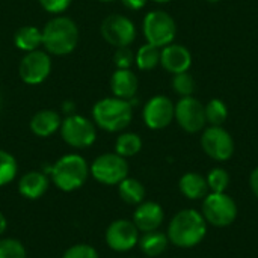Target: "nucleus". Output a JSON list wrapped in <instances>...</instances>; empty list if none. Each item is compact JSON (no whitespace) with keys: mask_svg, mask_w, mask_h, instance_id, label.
I'll use <instances>...</instances> for the list:
<instances>
[{"mask_svg":"<svg viewBox=\"0 0 258 258\" xmlns=\"http://www.w3.org/2000/svg\"><path fill=\"white\" fill-rule=\"evenodd\" d=\"M206 121L210 125H222L227 118H228V109L227 104L219 100V98H213L210 100L206 106Z\"/></svg>","mask_w":258,"mask_h":258,"instance_id":"obj_26","label":"nucleus"},{"mask_svg":"<svg viewBox=\"0 0 258 258\" xmlns=\"http://www.w3.org/2000/svg\"><path fill=\"white\" fill-rule=\"evenodd\" d=\"M14 44L24 53L38 50L42 45V32L35 26H23L15 32Z\"/></svg>","mask_w":258,"mask_h":258,"instance_id":"obj_22","label":"nucleus"},{"mask_svg":"<svg viewBox=\"0 0 258 258\" xmlns=\"http://www.w3.org/2000/svg\"><path fill=\"white\" fill-rule=\"evenodd\" d=\"M249 186H251V190L254 192V195L258 198V168H255V169L251 172V177H249Z\"/></svg>","mask_w":258,"mask_h":258,"instance_id":"obj_35","label":"nucleus"},{"mask_svg":"<svg viewBox=\"0 0 258 258\" xmlns=\"http://www.w3.org/2000/svg\"><path fill=\"white\" fill-rule=\"evenodd\" d=\"M48 177L41 171H29L18 181V192L26 200H38L48 190Z\"/></svg>","mask_w":258,"mask_h":258,"instance_id":"obj_18","label":"nucleus"},{"mask_svg":"<svg viewBox=\"0 0 258 258\" xmlns=\"http://www.w3.org/2000/svg\"><path fill=\"white\" fill-rule=\"evenodd\" d=\"M142 30L147 38V42L163 48L165 45L172 44L177 33V26L174 18L168 12L157 9L145 15Z\"/></svg>","mask_w":258,"mask_h":258,"instance_id":"obj_8","label":"nucleus"},{"mask_svg":"<svg viewBox=\"0 0 258 258\" xmlns=\"http://www.w3.org/2000/svg\"><path fill=\"white\" fill-rule=\"evenodd\" d=\"M51 71V59L47 51L33 50L23 56L18 73L24 83L27 85H39L42 83Z\"/></svg>","mask_w":258,"mask_h":258,"instance_id":"obj_13","label":"nucleus"},{"mask_svg":"<svg viewBox=\"0 0 258 258\" xmlns=\"http://www.w3.org/2000/svg\"><path fill=\"white\" fill-rule=\"evenodd\" d=\"M207 234V222L201 212L195 209H184L178 212L169 222L166 236L169 243L177 248H195Z\"/></svg>","mask_w":258,"mask_h":258,"instance_id":"obj_1","label":"nucleus"},{"mask_svg":"<svg viewBox=\"0 0 258 258\" xmlns=\"http://www.w3.org/2000/svg\"><path fill=\"white\" fill-rule=\"evenodd\" d=\"M59 130L63 142L77 150L91 147L97 139V128L94 121L76 113H71L62 119Z\"/></svg>","mask_w":258,"mask_h":258,"instance_id":"obj_7","label":"nucleus"},{"mask_svg":"<svg viewBox=\"0 0 258 258\" xmlns=\"http://www.w3.org/2000/svg\"><path fill=\"white\" fill-rule=\"evenodd\" d=\"M165 212L160 204L154 201H142L138 204L133 213V224L139 230V233H150L159 230L163 224Z\"/></svg>","mask_w":258,"mask_h":258,"instance_id":"obj_15","label":"nucleus"},{"mask_svg":"<svg viewBox=\"0 0 258 258\" xmlns=\"http://www.w3.org/2000/svg\"><path fill=\"white\" fill-rule=\"evenodd\" d=\"M201 215L212 227L225 228L236 221L237 204L225 192H210L203 200Z\"/></svg>","mask_w":258,"mask_h":258,"instance_id":"obj_5","label":"nucleus"},{"mask_svg":"<svg viewBox=\"0 0 258 258\" xmlns=\"http://www.w3.org/2000/svg\"><path fill=\"white\" fill-rule=\"evenodd\" d=\"M138 245L147 257H159L166 251V248L169 245V239L165 233L156 230V231L144 233L139 237Z\"/></svg>","mask_w":258,"mask_h":258,"instance_id":"obj_21","label":"nucleus"},{"mask_svg":"<svg viewBox=\"0 0 258 258\" xmlns=\"http://www.w3.org/2000/svg\"><path fill=\"white\" fill-rule=\"evenodd\" d=\"M160 65L172 76L186 73L192 65V54L181 44H168L160 50Z\"/></svg>","mask_w":258,"mask_h":258,"instance_id":"obj_16","label":"nucleus"},{"mask_svg":"<svg viewBox=\"0 0 258 258\" xmlns=\"http://www.w3.org/2000/svg\"><path fill=\"white\" fill-rule=\"evenodd\" d=\"M0 258H27L24 245L12 237L0 239Z\"/></svg>","mask_w":258,"mask_h":258,"instance_id":"obj_29","label":"nucleus"},{"mask_svg":"<svg viewBox=\"0 0 258 258\" xmlns=\"http://www.w3.org/2000/svg\"><path fill=\"white\" fill-rule=\"evenodd\" d=\"M62 124V118L54 110H39L30 119V130L38 138H48L54 135Z\"/></svg>","mask_w":258,"mask_h":258,"instance_id":"obj_19","label":"nucleus"},{"mask_svg":"<svg viewBox=\"0 0 258 258\" xmlns=\"http://www.w3.org/2000/svg\"><path fill=\"white\" fill-rule=\"evenodd\" d=\"M195 79L189 71L174 74L172 77V89L180 95V97H190L195 92Z\"/></svg>","mask_w":258,"mask_h":258,"instance_id":"obj_30","label":"nucleus"},{"mask_svg":"<svg viewBox=\"0 0 258 258\" xmlns=\"http://www.w3.org/2000/svg\"><path fill=\"white\" fill-rule=\"evenodd\" d=\"M139 230L128 219H116L106 230V243L115 252H128L139 242Z\"/></svg>","mask_w":258,"mask_h":258,"instance_id":"obj_12","label":"nucleus"},{"mask_svg":"<svg viewBox=\"0 0 258 258\" xmlns=\"http://www.w3.org/2000/svg\"><path fill=\"white\" fill-rule=\"evenodd\" d=\"M156 3H168V2H171V0H154Z\"/></svg>","mask_w":258,"mask_h":258,"instance_id":"obj_37","label":"nucleus"},{"mask_svg":"<svg viewBox=\"0 0 258 258\" xmlns=\"http://www.w3.org/2000/svg\"><path fill=\"white\" fill-rule=\"evenodd\" d=\"M175 104L165 95H156L150 98L142 110L144 122L151 130H162L168 127L174 119Z\"/></svg>","mask_w":258,"mask_h":258,"instance_id":"obj_14","label":"nucleus"},{"mask_svg":"<svg viewBox=\"0 0 258 258\" xmlns=\"http://www.w3.org/2000/svg\"><path fill=\"white\" fill-rule=\"evenodd\" d=\"M17 172H18V165L15 157L8 151L0 150V187L12 183Z\"/></svg>","mask_w":258,"mask_h":258,"instance_id":"obj_27","label":"nucleus"},{"mask_svg":"<svg viewBox=\"0 0 258 258\" xmlns=\"http://www.w3.org/2000/svg\"><path fill=\"white\" fill-rule=\"evenodd\" d=\"M201 147L216 162H227L234 154V139L222 125H210L206 128L201 135Z\"/></svg>","mask_w":258,"mask_h":258,"instance_id":"obj_9","label":"nucleus"},{"mask_svg":"<svg viewBox=\"0 0 258 258\" xmlns=\"http://www.w3.org/2000/svg\"><path fill=\"white\" fill-rule=\"evenodd\" d=\"M141 150H142V139L139 135L127 132V133H121L116 138V142H115V153L116 154L127 159V157L136 156Z\"/></svg>","mask_w":258,"mask_h":258,"instance_id":"obj_25","label":"nucleus"},{"mask_svg":"<svg viewBox=\"0 0 258 258\" xmlns=\"http://www.w3.org/2000/svg\"><path fill=\"white\" fill-rule=\"evenodd\" d=\"M122 3H124L128 9L138 11V9H142V8L147 5V0H122Z\"/></svg>","mask_w":258,"mask_h":258,"instance_id":"obj_34","label":"nucleus"},{"mask_svg":"<svg viewBox=\"0 0 258 258\" xmlns=\"http://www.w3.org/2000/svg\"><path fill=\"white\" fill-rule=\"evenodd\" d=\"M160 50L162 48H159L150 42L144 44L135 54V63L142 71L154 70L160 63Z\"/></svg>","mask_w":258,"mask_h":258,"instance_id":"obj_24","label":"nucleus"},{"mask_svg":"<svg viewBox=\"0 0 258 258\" xmlns=\"http://www.w3.org/2000/svg\"><path fill=\"white\" fill-rule=\"evenodd\" d=\"M118 194L121 200L130 206H138L142 201H145V187L136 178H130V177L124 178L118 184Z\"/></svg>","mask_w":258,"mask_h":258,"instance_id":"obj_23","label":"nucleus"},{"mask_svg":"<svg viewBox=\"0 0 258 258\" xmlns=\"http://www.w3.org/2000/svg\"><path fill=\"white\" fill-rule=\"evenodd\" d=\"M207 2H212V3H216V2H219V0H207Z\"/></svg>","mask_w":258,"mask_h":258,"instance_id":"obj_38","label":"nucleus"},{"mask_svg":"<svg viewBox=\"0 0 258 258\" xmlns=\"http://www.w3.org/2000/svg\"><path fill=\"white\" fill-rule=\"evenodd\" d=\"M6 228H8V221H6L5 215L0 212V236H3V234H5Z\"/></svg>","mask_w":258,"mask_h":258,"instance_id":"obj_36","label":"nucleus"},{"mask_svg":"<svg viewBox=\"0 0 258 258\" xmlns=\"http://www.w3.org/2000/svg\"><path fill=\"white\" fill-rule=\"evenodd\" d=\"M139 88V82L136 74L132 70L116 68V71L110 77V91L116 98L132 100Z\"/></svg>","mask_w":258,"mask_h":258,"instance_id":"obj_17","label":"nucleus"},{"mask_svg":"<svg viewBox=\"0 0 258 258\" xmlns=\"http://www.w3.org/2000/svg\"><path fill=\"white\" fill-rule=\"evenodd\" d=\"M207 186L212 192H225L230 186V174L224 168H213L207 177Z\"/></svg>","mask_w":258,"mask_h":258,"instance_id":"obj_28","label":"nucleus"},{"mask_svg":"<svg viewBox=\"0 0 258 258\" xmlns=\"http://www.w3.org/2000/svg\"><path fill=\"white\" fill-rule=\"evenodd\" d=\"M101 2H112V0H101Z\"/></svg>","mask_w":258,"mask_h":258,"instance_id":"obj_39","label":"nucleus"},{"mask_svg":"<svg viewBox=\"0 0 258 258\" xmlns=\"http://www.w3.org/2000/svg\"><path fill=\"white\" fill-rule=\"evenodd\" d=\"M42 47L47 53L65 56L74 51L79 42L77 24L68 17H54L41 29Z\"/></svg>","mask_w":258,"mask_h":258,"instance_id":"obj_2","label":"nucleus"},{"mask_svg":"<svg viewBox=\"0 0 258 258\" xmlns=\"http://www.w3.org/2000/svg\"><path fill=\"white\" fill-rule=\"evenodd\" d=\"M174 118L187 133H198L207 124L204 104L195 97H181L175 104Z\"/></svg>","mask_w":258,"mask_h":258,"instance_id":"obj_10","label":"nucleus"},{"mask_svg":"<svg viewBox=\"0 0 258 258\" xmlns=\"http://www.w3.org/2000/svg\"><path fill=\"white\" fill-rule=\"evenodd\" d=\"M48 174L59 190L74 192L86 183L89 177V166L80 154H65L48 168Z\"/></svg>","mask_w":258,"mask_h":258,"instance_id":"obj_3","label":"nucleus"},{"mask_svg":"<svg viewBox=\"0 0 258 258\" xmlns=\"http://www.w3.org/2000/svg\"><path fill=\"white\" fill-rule=\"evenodd\" d=\"M180 192L187 200H201L209 194V186L206 177L198 172H186L178 181Z\"/></svg>","mask_w":258,"mask_h":258,"instance_id":"obj_20","label":"nucleus"},{"mask_svg":"<svg viewBox=\"0 0 258 258\" xmlns=\"http://www.w3.org/2000/svg\"><path fill=\"white\" fill-rule=\"evenodd\" d=\"M62 258H100V255L94 246L88 243H77V245L70 246L63 252Z\"/></svg>","mask_w":258,"mask_h":258,"instance_id":"obj_31","label":"nucleus"},{"mask_svg":"<svg viewBox=\"0 0 258 258\" xmlns=\"http://www.w3.org/2000/svg\"><path fill=\"white\" fill-rule=\"evenodd\" d=\"M41 6L50 14H60L71 5V0H39Z\"/></svg>","mask_w":258,"mask_h":258,"instance_id":"obj_33","label":"nucleus"},{"mask_svg":"<svg viewBox=\"0 0 258 258\" xmlns=\"http://www.w3.org/2000/svg\"><path fill=\"white\" fill-rule=\"evenodd\" d=\"M133 118V106L128 100L110 97L97 101L92 107V121L106 132H121L130 125Z\"/></svg>","mask_w":258,"mask_h":258,"instance_id":"obj_4","label":"nucleus"},{"mask_svg":"<svg viewBox=\"0 0 258 258\" xmlns=\"http://www.w3.org/2000/svg\"><path fill=\"white\" fill-rule=\"evenodd\" d=\"M113 62H115L116 68L130 70V67L135 62V54L128 47H119V48H116V51L113 54Z\"/></svg>","mask_w":258,"mask_h":258,"instance_id":"obj_32","label":"nucleus"},{"mask_svg":"<svg viewBox=\"0 0 258 258\" xmlns=\"http://www.w3.org/2000/svg\"><path fill=\"white\" fill-rule=\"evenodd\" d=\"M89 174L101 184L118 186L128 177V163L125 157L116 153H104L91 163Z\"/></svg>","mask_w":258,"mask_h":258,"instance_id":"obj_6","label":"nucleus"},{"mask_svg":"<svg viewBox=\"0 0 258 258\" xmlns=\"http://www.w3.org/2000/svg\"><path fill=\"white\" fill-rule=\"evenodd\" d=\"M101 35L106 42L116 48L128 47L136 38V27L130 18L119 14H113L103 20Z\"/></svg>","mask_w":258,"mask_h":258,"instance_id":"obj_11","label":"nucleus"}]
</instances>
